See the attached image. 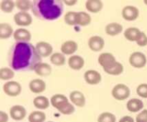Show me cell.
<instances>
[{"label":"cell","instance_id":"cell-10","mask_svg":"<svg viewBox=\"0 0 147 122\" xmlns=\"http://www.w3.org/2000/svg\"><path fill=\"white\" fill-rule=\"evenodd\" d=\"M10 116L14 121H22L25 118L27 111L21 105H14L9 109Z\"/></svg>","mask_w":147,"mask_h":122},{"label":"cell","instance_id":"cell-11","mask_svg":"<svg viewBox=\"0 0 147 122\" xmlns=\"http://www.w3.org/2000/svg\"><path fill=\"white\" fill-rule=\"evenodd\" d=\"M105 46V41L103 37L100 36H93L88 40V47L92 51L99 52L103 49Z\"/></svg>","mask_w":147,"mask_h":122},{"label":"cell","instance_id":"cell-20","mask_svg":"<svg viewBox=\"0 0 147 122\" xmlns=\"http://www.w3.org/2000/svg\"><path fill=\"white\" fill-rule=\"evenodd\" d=\"M126 108L128 111L132 113H136L144 108V103L142 100L138 98L130 99L126 103Z\"/></svg>","mask_w":147,"mask_h":122},{"label":"cell","instance_id":"cell-26","mask_svg":"<svg viewBox=\"0 0 147 122\" xmlns=\"http://www.w3.org/2000/svg\"><path fill=\"white\" fill-rule=\"evenodd\" d=\"M91 17L85 11H79L77 14V24L84 27L90 24Z\"/></svg>","mask_w":147,"mask_h":122},{"label":"cell","instance_id":"cell-41","mask_svg":"<svg viewBox=\"0 0 147 122\" xmlns=\"http://www.w3.org/2000/svg\"><path fill=\"white\" fill-rule=\"evenodd\" d=\"M144 3H145V4H146V5H147V0H145Z\"/></svg>","mask_w":147,"mask_h":122},{"label":"cell","instance_id":"cell-30","mask_svg":"<svg viewBox=\"0 0 147 122\" xmlns=\"http://www.w3.org/2000/svg\"><path fill=\"white\" fill-rule=\"evenodd\" d=\"M77 14L76 11H67L64 16V20L68 25L73 26L77 24Z\"/></svg>","mask_w":147,"mask_h":122},{"label":"cell","instance_id":"cell-12","mask_svg":"<svg viewBox=\"0 0 147 122\" xmlns=\"http://www.w3.org/2000/svg\"><path fill=\"white\" fill-rule=\"evenodd\" d=\"M39 55L42 57H47L49 56H51L52 53H53V48L50 43L47 42L45 41L38 42L36 44L35 46Z\"/></svg>","mask_w":147,"mask_h":122},{"label":"cell","instance_id":"cell-37","mask_svg":"<svg viewBox=\"0 0 147 122\" xmlns=\"http://www.w3.org/2000/svg\"><path fill=\"white\" fill-rule=\"evenodd\" d=\"M136 42L140 47H144V46L147 45V36L144 32H142L140 37H139Z\"/></svg>","mask_w":147,"mask_h":122},{"label":"cell","instance_id":"cell-35","mask_svg":"<svg viewBox=\"0 0 147 122\" xmlns=\"http://www.w3.org/2000/svg\"><path fill=\"white\" fill-rule=\"evenodd\" d=\"M136 93L143 98H147V83H142L136 88Z\"/></svg>","mask_w":147,"mask_h":122},{"label":"cell","instance_id":"cell-5","mask_svg":"<svg viewBox=\"0 0 147 122\" xmlns=\"http://www.w3.org/2000/svg\"><path fill=\"white\" fill-rule=\"evenodd\" d=\"M3 90L6 95L10 97L18 96L22 92V86L17 81H8L3 86Z\"/></svg>","mask_w":147,"mask_h":122},{"label":"cell","instance_id":"cell-2","mask_svg":"<svg viewBox=\"0 0 147 122\" xmlns=\"http://www.w3.org/2000/svg\"><path fill=\"white\" fill-rule=\"evenodd\" d=\"M64 9L63 1L60 0H35L32 1L33 14L42 20H57Z\"/></svg>","mask_w":147,"mask_h":122},{"label":"cell","instance_id":"cell-7","mask_svg":"<svg viewBox=\"0 0 147 122\" xmlns=\"http://www.w3.org/2000/svg\"><path fill=\"white\" fill-rule=\"evenodd\" d=\"M14 21L17 25L20 27H27L32 22V17L29 13L25 11H20L14 14Z\"/></svg>","mask_w":147,"mask_h":122},{"label":"cell","instance_id":"cell-27","mask_svg":"<svg viewBox=\"0 0 147 122\" xmlns=\"http://www.w3.org/2000/svg\"><path fill=\"white\" fill-rule=\"evenodd\" d=\"M104 71L111 75H119L123 72V66L121 63L116 61L115 64L113 65L111 67L105 69Z\"/></svg>","mask_w":147,"mask_h":122},{"label":"cell","instance_id":"cell-36","mask_svg":"<svg viewBox=\"0 0 147 122\" xmlns=\"http://www.w3.org/2000/svg\"><path fill=\"white\" fill-rule=\"evenodd\" d=\"M136 122H147V109H144L138 113L136 117Z\"/></svg>","mask_w":147,"mask_h":122},{"label":"cell","instance_id":"cell-18","mask_svg":"<svg viewBox=\"0 0 147 122\" xmlns=\"http://www.w3.org/2000/svg\"><path fill=\"white\" fill-rule=\"evenodd\" d=\"M68 65L71 69L75 70H79L83 67L85 65V60L80 55H71L68 59Z\"/></svg>","mask_w":147,"mask_h":122},{"label":"cell","instance_id":"cell-15","mask_svg":"<svg viewBox=\"0 0 147 122\" xmlns=\"http://www.w3.org/2000/svg\"><path fill=\"white\" fill-rule=\"evenodd\" d=\"M70 100L78 107L82 108L86 105V97L84 94L79 90H73L70 93Z\"/></svg>","mask_w":147,"mask_h":122},{"label":"cell","instance_id":"cell-40","mask_svg":"<svg viewBox=\"0 0 147 122\" xmlns=\"http://www.w3.org/2000/svg\"><path fill=\"white\" fill-rule=\"evenodd\" d=\"M63 2L65 3V4H66V5L67 6H73V5H75V4L77 3V1L76 0H72V1H67V0H65Z\"/></svg>","mask_w":147,"mask_h":122},{"label":"cell","instance_id":"cell-8","mask_svg":"<svg viewBox=\"0 0 147 122\" xmlns=\"http://www.w3.org/2000/svg\"><path fill=\"white\" fill-rule=\"evenodd\" d=\"M122 17L126 21H134L139 17V10L137 7L132 5H127L122 9Z\"/></svg>","mask_w":147,"mask_h":122},{"label":"cell","instance_id":"cell-3","mask_svg":"<svg viewBox=\"0 0 147 122\" xmlns=\"http://www.w3.org/2000/svg\"><path fill=\"white\" fill-rule=\"evenodd\" d=\"M51 104L60 113L64 115H70L74 113L75 107L69 102L65 95L55 94L50 99Z\"/></svg>","mask_w":147,"mask_h":122},{"label":"cell","instance_id":"cell-22","mask_svg":"<svg viewBox=\"0 0 147 122\" xmlns=\"http://www.w3.org/2000/svg\"><path fill=\"white\" fill-rule=\"evenodd\" d=\"M103 4L100 0H88L86 2V8L91 13H98L101 11Z\"/></svg>","mask_w":147,"mask_h":122},{"label":"cell","instance_id":"cell-29","mask_svg":"<svg viewBox=\"0 0 147 122\" xmlns=\"http://www.w3.org/2000/svg\"><path fill=\"white\" fill-rule=\"evenodd\" d=\"M50 62L57 66H62L65 63V57L64 54L60 53H53L50 56Z\"/></svg>","mask_w":147,"mask_h":122},{"label":"cell","instance_id":"cell-6","mask_svg":"<svg viewBox=\"0 0 147 122\" xmlns=\"http://www.w3.org/2000/svg\"><path fill=\"white\" fill-rule=\"evenodd\" d=\"M129 63L135 68H142L146 64V55L141 52H134L129 57Z\"/></svg>","mask_w":147,"mask_h":122},{"label":"cell","instance_id":"cell-13","mask_svg":"<svg viewBox=\"0 0 147 122\" xmlns=\"http://www.w3.org/2000/svg\"><path fill=\"white\" fill-rule=\"evenodd\" d=\"M84 79L90 85H97L101 81V75L95 70H88L84 73Z\"/></svg>","mask_w":147,"mask_h":122},{"label":"cell","instance_id":"cell-16","mask_svg":"<svg viewBox=\"0 0 147 122\" xmlns=\"http://www.w3.org/2000/svg\"><path fill=\"white\" fill-rule=\"evenodd\" d=\"M30 90L34 93H41L46 89V83L43 80L40 78L33 79L29 84Z\"/></svg>","mask_w":147,"mask_h":122},{"label":"cell","instance_id":"cell-17","mask_svg":"<svg viewBox=\"0 0 147 122\" xmlns=\"http://www.w3.org/2000/svg\"><path fill=\"white\" fill-rule=\"evenodd\" d=\"M78 48V45L76 42L73 40H67L62 44L60 50L63 54L70 55L74 54L77 51Z\"/></svg>","mask_w":147,"mask_h":122},{"label":"cell","instance_id":"cell-1","mask_svg":"<svg viewBox=\"0 0 147 122\" xmlns=\"http://www.w3.org/2000/svg\"><path fill=\"white\" fill-rule=\"evenodd\" d=\"M42 57L36 47L30 42H17L10 47L8 53L9 65L12 70L17 71L34 70Z\"/></svg>","mask_w":147,"mask_h":122},{"label":"cell","instance_id":"cell-28","mask_svg":"<svg viewBox=\"0 0 147 122\" xmlns=\"http://www.w3.org/2000/svg\"><path fill=\"white\" fill-rule=\"evenodd\" d=\"M46 120V115L44 112L40 111H32L28 117L29 122H45Z\"/></svg>","mask_w":147,"mask_h":122},{"label":"cell","instance_id":"cell-21","mask_svg":"<svg viewBox=\"0 0 147 122\" xmlns=\"http://www.w3.org/2000/svg\"><path fill=\"white\" fill-rule=\"evenodd\" d=\"M141 33L142 31L137 27H129L125 30L123 34L126 40L131 42H136L140 37Z\"/></svg>","mask_w":147,"mask_h":122},{"label":"cell","instance_id":"cell-34","mask_svg":"<svg viewBox=\"0 0 147 122\" xmlns=\"http://www.w3.org/2000/svg\"><path fill=\"white\" fill-rule=\"evenodd\" d=\"M116 118L114 114L110 112H103L99 115L98 122H116Z\"/></svg>","mask_w":147,"mask_h":122},{"label":"cell","instance_id":"cell-25","mask_svg":"<svg viewBox=\"0 0 147 122\" xmlns=\"http://www.w3.org/2000/svg\"><path fill=\"white\" fill-rule=\"evenodd\" d=\"M33 105L37 109L45 110L50 106V101H49V99L45 96H39L34 98Z\"/></svg>","mask_w":147,"mask_h":122},{"label":"cell","instance_id":"cell-23","mask_svg":"<svg viewBox=\"0 0 147 122\" xmlns=\"http://www.w3.org/2000/svg\"><path fill=\"white\" fill-rule=\"evenodd\" d=\"M34 72L37 75L40 76H48L52 73V67L46 63H40L37 65L34 68Z\"/></svg>","mask_w":147,"mask_h":122},{"label":"cell","instance_id":"cell-4","mask_svg":"<svg viewBox=\"0 0 147 122\" xmlns=\"http://www.w3.org/2000/svg\"><path fill=\"white\" fill-rule=\"evenodd\" d=\"M131 93L130 88L123 83L116 84L111 91L112 96L117 100H124L129 97Z\"/></svg>","mask_w":147,"mask_h":122},{"label":"cell","instance_id":"cell-33","mask_svg":"<svg viewBox=\"0 0 147 122\" xmlns=\"http://www.w3.org/2000/svg\"><path fill=\"white\" fill-rule=\"evenodd\" d=\"M15 4L17 8L20 10V11L27 12L30 9H32V2L28 0H17Z\"/></svg>","mask_w":147,"mask_h":122},{"label":"cell","instance_id":"cell-31","mask_svg":"<svg viewBox=\"0 0 147 122\" xmlns=\"http://www.w3.org/2000/svg\"><path fill=\"white\" fill-rule=\"evenodd\" d=\"M16 4L11 0H3L0 4V9L4 13L12 12Z\"/></svg>","mask_w":147,"mask_h":122},{"label":"cell","instance_id":"cell-14","mask_svg":"<svg viewBox=\"0 0 147 122\" xmlns=\"http://www.w3.org/2000/svg\"><path fill=\"white\" fill-rule=\"evenodd\" d=\"M13 37L17 42H28L31 40L32 34L27 29L19 28L14 31Z\"/></svg>","mask_w":147,"mask_h":122},{"label":"cell","instance_id":"cell-38","mask_svg":"<svg viewBox=\"0 0 147 122\" xmlns=\"http://www.w3.org/2000/svg\"><path fill=\"white\" fill-rule=\"evenodd\" d=\"M9 116L7 113L1 111H0V122H8Z\"/></svg>","mask_w":147,"mask_h":122},{"label":"cell","instance_id":"cell-39","mask_svg":"<svg viewBox=\"0 0 147 122\" xmlns=\"http://www.w3.org/2000/svg\"><path fill=\"white\" fill-rule=\"evenodd\" d=\"M119 122H134V119L129 116H124L119 120Z\"/></svg>","mask_w":147,"mask_h":122},{"label":"cell","instance_id":"cell-24","mask_svg":"<svg viewBox=\"0 0 147 122\" xmlns=\"http://www.w3.org/2000/svg\"><path fill=\"white\" fill-rule=\"evenodd\" d=\"M12 27L8 23H1L0 24V39L6 40L8 39L14 34Z\"/></svg>","mask_w":147,"mask_h":122},{"label":"cell","instance_id":"cell-9","mask_svg":"<svg viewBox=\"0 0 147 122\" xmlns=\"http://www.w3.org/2000/svg\"><path fill=\"white\" fill-rule=\"evenodd\" d=\"M98 63L103 67V70L111 67L116 62V57L110 53H103L99 55Z\"/></svg>","mask_w":147,"mask_h":122},{"label":"cell","instance_id":"cell-19","mask_svg":"<svg viewBox=\"0 0 147 122\" xmlns=\"http://www.w3.org/2000/svg\"><path fill=\"white\" fill-rule=\"evenodd\" d=\"M106 33L109 36H116L123 31V26L117 22H111L108 24L105 27Z\"/></svg>","mask_w":147,"mask_h":122},{"label":"cell","instance_id":"cell-42","mask_svg":"<svg viewBox=\"0 0 147 122\" xmlns=\"http://www.w3.org/2000/svg\"><path fill=\"white\" fill-rule=\"evenodd\" d=\"M47 122H53V121H47Z\"/></svg>","mask_w":147,"mask_h":122},{"label":"cell","instance_id":"cell-32","mask_svg":"<svg viewBox=\"0 0 147 122\" xmlns=\"http://www.w3.org/2000/svg\"><path fill=\"white\" fill-rule=\"evenodd\" d=\"M14 73L13 70L9 67H4L0 69V79L2 80H8L13 78Z\"/></svg>","mask_w":147,"mask_h":122}]
</instances>
